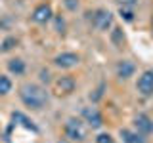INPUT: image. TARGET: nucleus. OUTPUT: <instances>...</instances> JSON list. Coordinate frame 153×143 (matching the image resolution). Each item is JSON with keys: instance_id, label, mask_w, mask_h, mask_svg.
Returning <instances> with one entry per match:
<instances>
[{"instance_id": "obj_1", "label": "nucleus", "mask_w": 153, "mask_h": 143, "mask_svg": "<svg viewBox=\"0 0 153 143\" xmlns=\"http://www.w3.org/2000/svg\"><path fill=\"white\" fill-rule=\"evenodd\" d=\"M19 97H21V101L25 103L27 107L36 109V111H40L48 103V92L42 86L33 84V82H27L19 88Z\"/></svg>"}, {"instance_id": "obj_2", "label": "nucleus", "mask_w": 153, "mask_h": 143, "mask_svg": "<svg viewBox=\"0 0 153 143\" xmlns=\"http://www.w3.org/2000/svg\"><path fill=\"white\" fill-rule=\"evenodd\" d=\"M65 136L73 141H82L86 137V130H84V124L79 118H69L65 122Z\"/></svg>"}, {"instance_id": "obj_3", "label": "nucleus", "mask_w": 153, "mask_h": 143, "mask_svg": "<svg viewBox=\"0 0 153 143\" xmlns=\"http://www.w3.org/2000/svg\"><path fill=\"white\" fill-rule=\"evenodd\" d=\"M90 15H92V23H94V27L98 29V31H107V29H111L113 13L109 12V10L100 8V10H96L94 13H90Z\"/></svg>"}, {"instance_id": "obj_4", "label": "nucleus", "mask_w": 153, "mask_h": 143, "mask_svg": "<svg viewBox=\"0 0 153 143\" xmlns=\"http://www.w3.org/2000/svg\"><path fill=\"white\" fill-rule=\"evenodd\" d=\"M136 90L140 92V95L143 97H149L153 95V71H143L138 78V84H136Z\"/></svg>"}, {"instance_id": "obj_5", "label": "nucleus", "mask_w": 153, "mask_h": 143, "mask_svg": "<svg viewBox=\"0 0 153 143\" xmlns=\"http://www.w3.org/2000/svg\"><path fill=\"white\" fill-rule=\"evenodd\" d=\"M80 61V57L73 54V52H63V54L56 55L54 57V65L56 67H61V69H71V67H76Z\"/></svg>"}, {"instance_id": "obj_6", "label": "nucleus", "mask_w": 153, "mask_h": 143, "mask_svg": "<svg viewBox=\"0 0 153 143\" xmlns=\"http://www.w3.org/2000/svg\"><path fill=\"white\" fill-rule=\"evenodd\" d=\"M82 118H84V122L88 124L90 128H102L103 126L102 113H100L98 109H94V107H86L82 111Z\"/></svg>"}, {"instance_id": "obj_7", "label": "nucleus", "mask_w": 153, "mask_h": 143, "mask_svg": "<svg viewBox=\"0 0 153 143\" xmlns=\"http://www.w3.org/2000/svg\"><path fill=\"white\" fill-rule=\"evenodd\" d=\"M75 78L73 76H59V78L54 82V88H56V92L59 94V95H69V94H73L75 92Z\"/></svg>"}, {"instance_id": "obj_8", "label": "nucleus", "mask_w": 153, "mask_h": 143, "mask_svg": "<svg viewBox=\"0 0 153 143\" xmlns=\"http://www.w3.org/2000/svg\"><path fill=\"white\" fill-rule=\"evenodd\" d=\"M134 128L142 136H149V133H153V120L147 114H136L134 116Z\"/></svg>"}, {"instance_id": "obj_9", "label": "nucleus", "mask_w": 153, "mask_h": 143, "mask_svg": "<svg viewBox=\"0 0 153 143\" xmlns=\"http://www.w3.org/2000/svg\"><path fill=\"white\" fill-rule=\"evenodd\" d=\"M52 6L50 4H40V6L35 8V12H33V21L35 23H40V25H44V23H48L52 19Z\"/></svg>"}, {"instance_id": "obj_10", "label": "nucleus", "mask_w": 153, "mask_h": 143, "mask_svg": "<svg viewBox=\"0 0 153 143\" xmlns=\"http://www.w3.org/2000/svg\"><path fill=\"white\" fill-rule=\"evenodd\" d=\"M12 120H13V124H21L23 128H27V130H31V132H38V126L35 122L31 120V118L27 116V114H23V113H19V111H16V113H12Z\"/></svg>"}, {"instance_id": "obj_11", "label": "nucleus", "mask_w": 153, "mask_h": 143, "mask_svg": "<svg viewBox=\"0 0 153 143\" xmlns=\"http://www.w3.org/2000/svg\"><path fill=\"white\" fill-rule=\"evenodd\" d=\"M134 71H136V67H134L132 61H119V65H117V76L119 78H123V80H126V78H130V76L134 74Z\"/></svg>"}, {"instance_id": "obj_12", "label": "nucleus", "mask_w": 153, "mask_h": 143, "mask_svg": "<svg viewBox=\"0 0 153 143\" xmlns=\"http://www.w3.org/2000/svg\"><path fill=\"white\" fill-rule=\"evenodd\" d=\"M121 137H123V143H146L142 133L130 132V130H121Z\"/></svg>"}, {"instance_id": "obj_13", "label": "nucleus", "mask_w": 153, "mask_h": 143, "mask_svg": "<svg viewBox=\"0 0 153 143\" xmlns=\"http://www.w3.org/2000/svg\"><path fill=\"white\" fill-rule=\"evenodd\" d=\"M8 71L10 73H13V74H23L25 73V61L23 59H10L8 61Z\"/></svg>"}, {"instance_id": "obj_14", "label": "nucleus", "mask_w": 153, "mask_h": 143, "mask_svg": "<svg viewBox=\"0 0 153 143\" xmlns=\"http://www.w3.org/2000/svg\"><path fill=\"white\" fill-rule=\"evenodd\" d=\"M12 92V80L8 76H0V95H6Z\"/></svg>"}, {"instance_id": "obj_15", "label": "nucleus", "mask_w": 153, "mask_h": 143, "mask_svg": "<svg viewBox=\"0 0 153 143\" xmlns=\"http://www.w3.org/2000/svg\"><path fill=\"white\" fill-rule=\"evenodd\" d=\"M119 13H121V17L124 19V21H134V12L128 6H121V10H119Z\"/></svg>"}, {"instance_id": "obj_16", "label": "nucleus", "mask_w": 153, "mask_h": 143, "mask_svg": "<svg viewBox=\"0 0 153 143\" xmlns=\"http://www.w3.org/2000/svg\"><path fill=\"white\" fill-rule=\"evenodd\" d=\"M111 40H113V44H119V46L123 44V42H124L123 29H113V32H111Z\"/></svg>"}, {"instance_id": "obj_17", "label": "nucleus", "mask_w": 153, "mask_h": 143, "mask_svg": "<svg viewBox=\"0 0 153 143\" xmlns=\"http://www.w3.org/2000/svg\"><path fill=\"white\" fill-rule=\"evenodd\" d=\"M16 44H17V40H16L13 36H10V38H6V40L2 42V50H4V52H8V50H12V48L16 46Z\"/></svg>"}, {"instance_id": "obj_18", "label": "nucleus", "mask_w": 153, "mask_h": 143, "mask_svg": "<svg viewBox=\"0 0 153 143\" xmlns=\"http://www.w3.org/2000/svg\"><path fill=\"white\" fill-rule=\"evenodd\" d=\"M96 143H113V136L111 133H100L96 137Z\"/></svg>"}, {"instance_id": "obj_19", "label": "nucleus", "mask_w": 153, "mask_h": 143, "mask_svg": "<svg viewBox=\"0 0 153 143\" xmlns=\"http://www.w3.org/2000/svg\"><path fill=\"white\" fill-rule=\"evenodd\" d=\"M63 6L69 12H75V10H79V0H63Z\"/></svg>"}, {"instance_id": "obj_20", "label": "nucleus", "mask_w": 153, "mask_h": 143, "mask_svg": "<svg viewBox=\"0 0 153 143\" xmlns=\"http://www.w3.org/2000/svg\"><path fill=\"white\" fill-rule=\"evenodd\" d=\"M103 90H105V84H100V88L96 90V94L94 95H90V99H92V101H98L100 97H102V94H103Z\"/></svg>"}, {"instance_id": "obj_21", "label": "nucleus", "mask_w": 153, "mask_h": 143, "mask_svg": "<svg viewBox=\"0 0 153 143\" xmlns=\"http://www.w3.org/2000/svg\"><path fill=\"white\" fill-rule=\"evenodd\" d=\"M115 2L121 4V6H128V8H130V6H134V4L138 2V0H115Z\"/></svg>"}, {"instance_id": "obj_22", "label": "nucleus", "mask_w": 153, "mask_h": 143, "mask_svg": "<svg viewBox=\"0 0 153 143\" xmlns=\"http://www.w3.org/2000/svg\"><path fill=\"white\" fill-rule=\"evenodd\" d=\"M40 80L42 82H50V73L48 71H40Z\"/></svg>"}, {"instance_id": "obj_23", "label": "nucleus", "mask_w": 153, "mask_h": 143, "mask_svg": "<svg viewBox=\"0 0 153 143\" xmlns=\"http://www.w3.org/2000/svg\"><path fill=\"white\" fill-rule=\"evenodd\" d=\"M151 25H153V19H151Z\"/></svg>"}, {"instance_id": "obj_24", "label": "nucleus", "mask_w": 153, "mask_h": 143, "mask_svg": "<svg viewBox=\"0 0 153 143\" xmlns=\"http://www.w3.org/2000/svg\"><path fill=\"white\" fill-rule=\"evenodd\" d=\"M59 143H65V141H59Z\"/></svg>"}]
</instances>
